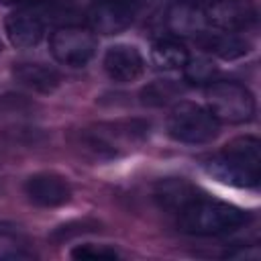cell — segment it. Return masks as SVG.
<instances>
[{
  "mask_svg": "<svg viewBox=\"0 0 261 261\" xmlns=\"http://www.w3.org/2000/svg\"><path fill=\"white\" fill-rule=\"evenodd\" d=\"M261 143L257 137L245 135L226 143L216 155L204 159V171L214 179L234 188H257L261 167Z\"/></svg>",
  "mask_w": 261,
  "mask_h": 261,
  "instance_id": "obj_1",
  "label": "cell"
},
{
  "mask_svg": "<svg viewBox=\"0 0 261 261\" xmlns=\"http://www.w3.org/2000/svg\"><path fill=\"white\" fill-rule=\"evenodd\" d=\"M177 228L194 237H218L245 226L251 214L234 204L208 196L192 198L177 214Z\"/></svg>",
  "mask_w": 261,
  "mask_h": 261,
  "instance_id": "obj_2",
  "label": "cell"
},
{
  "mask_svg": "<svg viewBox=\"0 0 261 261\" xmlns=\"http://www.w3.org/2000/svg\"><path fill=\"white\" fill-rule=\"evenodd\" d=\"M149 135V124L143 120L100 122L77 133L75 147L94 161H110L122 157L143 145Z\"/></svg>",
  "mask_w": 261,
  "mask_h": 261,
  "instance_id": "obj_3",
  "label": "cell"
},
{
  "mask_svg": "<svg viewBox=\"0 0 261 261\" xmlns=\"http://www.w3.org/2000/svg\"><path fill=\"white\" fill-rule=\"evenodd\" d=\"M206 104L218 122L243 124L255 114V98L251 90L232 80L210 82L206 86Z\"/></svg>",
  "mask_w": 261,
  "mask_h": 261,
  "instance_id": "obj_4",
  "label": "cell"
},
{
  "mask_svg": "<svg viewBox=\"0 0 261 261\" xmlns=\"http://www.w3.org/2000/svg\"><path fill=\"white\" fill-rule=\"evenodd\" d=\"M167 135L179 143L202 145L218 135V120L196 102H177L167 116Z\"/></svg>",
  "mask_w": 261,
  "mask_h": 261,
  "instance_id": "obj_5",
  "label": "cell"
},
{
  "mask_svg": "<svg viewBox=\"0 0 261 261\" xmlns=\"http://www.w3.org/2000/svg\"><path fill=\"white\" fill-rule=\"evenodd\" d=\"M49 49L55 61L69 67H84L96 53V37L88 27L63 24L53 31Z\"/></svg>",
  "mask_w": 261,
  "mask_h": 261,
  "instance_id": "obj_6",
  "label": "cell"
},
{
  "mask_svg": "<svg viewBox=\"0 0 261 261\" xmlns=\"http://www.w3.org/2000/svg\"><path fill=\"white\" fill-rule=\"evenodd\" d=\"M139 12V0H94L88 8V22L94 33L118 35L128 29Z\"/></svg>",
  "mask_w": 261,
  "mask_h": 261,
  "instance_id": "obj_7",
  "label": "cell"
},
{
  "mask_svg": "<svg viewBox=\"0 0 261 261\" xmlns=\"http://www.w3.org/2000/svg\"><path fill=\"white\" fill-rule=\"evenodd\" d=\"M208 27L224 33H245L257 22L253 0H212L204 10Z\"/></svg>",
  "mask_w": 261,
  "mask_h": 261,
  "instance_id": "obj_8",
  "label": "cell"
},
{
  "mask_svg": "<svg viewBox=\"0 0 261 261\" xmlns=\"http://www.w3.org/2000/svg\"><path fill=\"white\" fill-rule=\"evenodd\" d=\"M24 196L31 204L41 208H57L69 202L71 186L69 181L53 171H41L24 181Z\"/></svg>",
  "mask_w": 261,
  "mask_h": 261,
  "instance_id": "obj_9",
  "label": "cell"
},
{
  "mask_svg": "<svg viewBox=\"0 0 261 261\" xmlns=\"http://www.w3.org/2000/svg\"><path fill=\"white\" fill-rule=\"evenodd\" d=\"M4 29H6L8 41L14 47L29 49V47H35L41 43V39L45 35V18L37 8L24 6L6 16Z\"/></svg>",
  "mask_w": 261,
  "mask_h": 261,
  "instance_id": "obj_10",
  "label": "cell"
},
{
  "mask_svg": "<svg viewBox=\"0 0 261 261\" xmlns=\"http://www.w3.org/2000/svg\"><path fill=\"white\" fill-rule=\"evenodd\" d=\"M104 71L116 84L137 82L145 71V59L135 45L118 43L112 45L104 55Z\"/></svg>",
  "mask_w": 261,
  "mask_h": 261,
  "instance_id": "obj_11",
  "label": "cell"
},
{
  "mask_svg": "<svg viewBox=\"0 0 261 261\" xmlns=\"http://www.w3.org/2000/svg\"><path fill=\"white\" fill-rule=\"evenodd\" d=\"M165 24L171 35L175 37H192L200 39L204 33H208V20L204 10L198 4L177 0L167 8Z\"/></svg>",
  "mask_w": 261,
  "mask_h": 261,
  "instance_id": "obj_12",
  "label": "cell"
},
{
  "mask_svg": "<svg viewBox=\"0 0 261 261\" xmlns=\"http://www.w3.org/2000/svg\"><path fill=\"white\" fill-rule=\"evenodd\" d=\"M12 75L20 86L33 92H39V94H51L61 84V75L57 69L45 63H33V61L16 63L12 67Z\"/></svg>",
  "mask_w": 261,
  "mask_h": 261,
  "instance_id": "obj_13",
  "label": "cell"
},
{
  "mask_svg": "<svg viewBox=\"0 0 261 261\" xmlns=\"http://www.w3.org/2000/svg\"><path fill=\"white\" fill-rule=\"evenodd\" d=\"M153 196H155L157 204L163 210L177 214L192 198L198 196V190L192 184H188L186 179H181V177H167V179H161L155 186Z\"/></svg>",
  "mask_w": 261,
  "mask_h": 261,
  "instance_id": "obj_14",
  "label": "cell"
},
{
  "mask_svg": "<svg viewBox=\"0 0 261 261\" xmlns=\"http://www.w3.org/2000/svg\"><path fill=\"white\" fill-rule=\"evenodd\" d=\"M202 47L220 59H239L251 51V43L241 33H204L200 39Z\"/></svg>",
  "mask_w": 261,
  "mask_h": 261,
  "instance_id": "obj_15",
  "label": "cell"
},
{
  "mask_svg": "<svg viewBox=\"0 0 261 261\" xmlns=\"http://www.w3.org/2000/svg\"><path fill=\"white\" fill-rule=\"evenodd\" d=\"M190 53L184 43L177 39H159L151 45V63L155 69L161 71H175L181 69L188 61Z\"/></svg>",
  "mask_w": 261,
  "mask_h": 261,
  "instance_id": "obj_16",
  "label": "cell"
},
{
  "mask_svg": "<svg viewBox=\"0 0 261 261\" xmlns=\"http://www.w3.org/2000/svg\"><path fill=\"white\" fill-rule=\"evenodd\" d=\"M35 253L29 247V241L24 234L12 228L0 226V261H20V259H33Z\"/></svg>",
  "mask_w": 261,
  "mask_h": 261,
  "instance_id": "obj_17",
  "label": "cell"
},
{
  "mask_svg": "<svg viewBox=\"0 0 261 261\" xmlns=\"http://www.w3.org/2000/svg\"><path fill=\"white\" fill-rule=\"evenodd\" d=\"M181 86L173 80H155L141 90V102L147 106H167L179 98Z\"/></svg>",
  "mask_w": 261,
  "mask_h": 261,
  "instance_id": "obj_18",
  "label": "cell"
},
{
  "mask_svg": "<svg viewBox=\"0 0 261 261\" xmlns=\"http://www.w3.org/2000/svg\"><path fill=\"white\" fill-rule=\"evenodd\" d=\"M181 69L186 82L192 86H208L210 82H214L216 75V65L208 57H188Z\"/></svg>",
  "mask_w": 261,
  "mask_h": 261,
  "instance_id": "obj_19",
  "label": "cell"
},
{
  "mask_svg": "<svg viewBox=\"0 0 261 261\" xmlns=\"http://www.w3.org/2000/svg\"><path fill=\"white\" fill-rule=\"evenodd\" d=\"M73 259H118V251L108 247V245H94V243H84L75 245L69 253Z\"/></svg>",
  "mask_w": 261,
  "mask_h": 261,
  "instance_id": "obj_20",
  "label": "cell"
},
{
  "mask_svg": "<svg viewBox=\"0 0 261 261\" xmlns=\"http://www.w3.org/2000/svg\"><path fill=\"white\" fill-rule=\"evenodd\" d=\"M92 230H98V222L77 220V222H69V224L59 226V228L53 232V239L65 241V239H71V237H75V234H84V232H92Z\"/></svg>",
  "mask_w": 261,
  "mask_h": 261,
  "instance_id": "obj_21",
  "label": "cell"
},
{
  "mask_svg": "<svg viewBox=\"0 0 261 261\" xmlns=\"http://www.w3.org/2000/svg\"><path fill=\"white\" fill-rule=\"evenodd\" d=\"M224 257H228V259H255V257H259V249L253 245H247V247L237 245V249L226 251Z\"/></svg>",
  "mask_w": 261,
  "mask_h": 261,
  "instance_id": "obj_22",
  "label": "cell"
},
{
  "mask_svg": "<svg viewBox=\"0 0 261 261\" xmlns=\"http://www.w3.org/2000/svg\"><path fill=\"white\" fill-rule=\"evenodd\" d=\"M186 2H192V4H198L200 6V4H210L212 0H186Z\"/></svg>",
  "mask_w": 261,
  "mask_h": 261,
  "instance_id": "obj_23",
  "label": "cell"
},
{
  "mask_svg": "<svg viewBox=\"0 0 261 261\" xmlns=\"http://www.w3.org/2000/svg\"><path fill=\"white\" fill-rule=\"evenodd\" d=\"M0 51H2V39H0Z\"/></svg>",
  "mask_w": 261,
  "mask_h": 261,
  "instance_id": "obj_24",
  "label": "cell"
}]
</instances>
